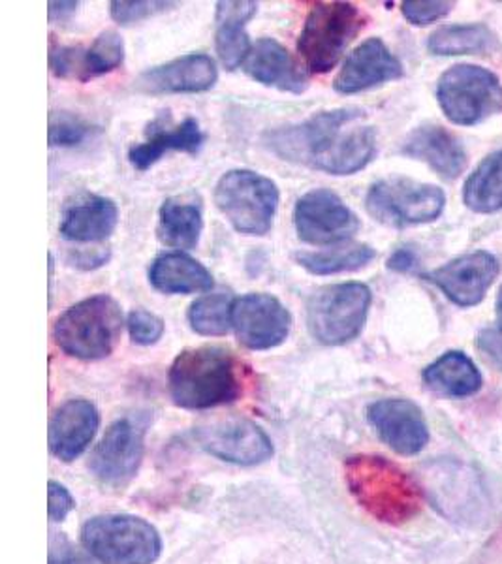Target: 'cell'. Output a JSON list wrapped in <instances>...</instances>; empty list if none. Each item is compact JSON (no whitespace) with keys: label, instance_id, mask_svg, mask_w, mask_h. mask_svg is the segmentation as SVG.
I'll return each mask as SVG.
<instances>
[{"label":"cell","instance_id":"1","mask_svg":"<svg viewBox=\"0 0 502 564\" xmlns=\"http://www.w3.org/2000/svg\"><path fill=\"white\" fill-rule=\"evenodd\" d=\"M365 111L339 108L320 111L307 121L265 132V148L283 161L303 164L324 174L354 175L376 154L373 127L358 124Z\"/></svg>","mask_w":502,"mask_h":564},{"label":"cell","instance_id":"2","mask_svg":"<svg viewBox=\"0 0 502 564\" xmlns=\"http://www.w3.org/2000/svg\"><path fill=\"white\" fill-rule=\"evenodd\" d=\"M170 395L181 409L207 411L238 401L243 391L241 364L228 348L206 345L187 348L167 375Z\"/></svg>","mask_w":502,"mask_h":564},{"label":"cell","instance_id":"3","mask_svg":"<svg viewBox=\"0 0 502 564\" xmlns=\"http://www.w3.org/2000/svg\"><path fill=\"white\" fill-rule=\"evenodd\" d=\"M345 473L350 494L374 520L400 525L422 510L418 484L386 457H350Z\"/></svg>","mask_w":502,"mask_h":564},{"label":"cell","instance_id":"4","mask_svg":"<svg viewBox=\"0 0 502 564\" xmlns=\"http://www.w3.org/2000/svg\"><path fill=\"white\" fill-rule=\"evenodd\" d=\"M123 324V308L111 295H90L58 316L53 339L66 356L95 361L116 350Z\"/></svg>","mask_w":502,"mask_h":564},{"label":"cell","instance_id":"5","mask_svg":"<svg viewBox=\"0 0 502 564\" xmlns=\"http://www.w3.org/2000/svg\"><path fill=\"white\" fill-rule=\"evenodd\" d=\"M373 294L363 282H341L316 290L307 302V327L326 347L348 345L363 332Z\"/></svg>","mask_w":502,"mask_h":564},{"label":"cell","instance_id":"6","mask_svg":"<svg viewBox=\"0 0 502 564\" xmlns=\"http://www.w3.org/2000/svg\"><path fill=\"white\" fill-rule=\"evenodd\" d=\"M279 186L265 175L252 170H230L215 188V204L233 230L262 238L270 234L277 215Z\"/></svg>","mask_w":502,"mask_h":564},{"label":"cell","instance_id":"7","mask_svg":"<svg viewBox=\"0 0 502 564\" xmlns=\"http://www.w3.org/2000/svg\"><path fill=\"white\" fill-rule=\"evenodd\" d=\"M363 29L360 8L350 2H316L297 39V53L315 74L335 68L350 42Z\"/></svg>","mask_w":502,"mask_h":564},{"label":"cell","instance_id":"8","mask_svg":"<svg viewBox=\"0 0 502 564\" xmlns=\"http://www.w3.org/2000/svg\"><path fill=\"white\" fill-rule=\"evenodd\" d=\"M85 552L102 564H153L161 557V534L135 516H98L81 531Z\"/></svg>","mask_w":502,"mask_h":564},{"label":"cell","instance_id":"9","mask_svg":"<svg viewBox=\"0 0 502 564\" xmlns=\"http://www.w3.org/2000/svg\"><path fill=\"white\" fill-rule=\"evenodd\" d=\"M437 98L448 121L461 127L480 124L502 111L501 82L482 66H451L438 79Z\"/></svg>","mask_w":502,"mask_h":564},{"label":"cell","instance_id":"10","mask_svg":"<svg viewBox=\"0 0 502 564\" xmlns=\"http://www.w3.org/2000/svg\"><path fill=\"white\" fill-rule=\"evenodd\" d=\"M365 206L371 217L382 225L395 228L427 225L445 212L446 194L435 185L390 177L371 185Z\"/></svg>","mask_w":502,"mask_h":564},{"label":"cell","instance_id":"11","mask_svg":"<svg viewBox=\"0 0 502 564\" xmlns=\"http://www.w3.org/2000/svg\"><path fill=\"white\" fill-rule=\"evenodd\" d=\"M294 226L303 243L326 247L352 238L360 230V218L334 191L315 188L297 199Z\"/></svg>","mask_w":502,"mask_h":564},{"label":"cell","instance_id":"12","mask_svg":"<svg viewBox=\"0 0 502 564\" xmlns=\"http://www.w3.org/2000/svg\"><path fill=\"white\" fill-rule=\"evenodd\" d=\"M232 327L239 345L262 352L281 347L288 339L292 315L277 297L252 292L233 302Z\"/></svg>","mask_w":502,"mask_h":564},{"label":"cell","instance_id":"13","mask_svg":"<svg viewBox=\"0 0 502 564\" xmlns=\"http://www.w3.org/2000/svg\"><path fill=\"white\" fill-rule=\"evenodd\" d=\"M145 430L132 420H117L92 449L89 467L103 486L123 488L142 465Z\"/></svg>","mask_w":502,"mask_h":564},{"label":"cell","instance_id":"14","mask_svg":"<svg viewBox=\"0 0 502 564\" xmlns=\"http://www.w3.org/2000/svg\"><path fill=\"white\" fill-rule=\"evenodd\" d=\"M201 448L222 462L252 467L273 456V443L260 425L249 420H225L196 431Z\"/></svg>","mask_w":502,"mask_h":564},{"label":"cell","instance_id":"15","mask_svg":"<svg viewBox=\"0 0 502 564\" xmlns=\"http://www.w3.org/2000/svg\"><path fill=\"white\" fill-rule=\"evenodd\" d=\"M496 258L485 250L456 258L443 268L432 271L427 281L459 307H474L485 297V292L499 275Z\"/></svg>","mask_w":502,"mask_h":564},{"label":"cell","instance_id":"16","mask_svg":"<svg viewBox=\"0 0 502 564\" xmlns=\"http://www.w3.org/2000/svg\"><path fill=\"white\" fill-rule=\"evenodd\" d=\"M217 79L219 68L209 55L188 53L142 72L134 84L143 95H194L212 89Z\"/></svg>","mask_w":502,"mask_h":564},{"label":"cell","instance_id":"17","mask_svg":"<svg viewBox=\"0 0 502 564\" xmlns=\"http://www.w3.org/2000/svg\"><path fill=\"white\" fill-rule=\"evenodd\" d=\"M124 63V42L116 31H103L89 47L58 45L52 47L50 66L61 79L89 82L117 70Z\"/></svg>","mask_w":502,"mask_h":564},{"label":"cell","instance_id":"18","mask_svg":"<svg viewBox=\"0 0 502 564\" xmlns=\"http://www.w3.org/2000/svg\"><path fill=\"white\" fill-rule=\"evenodd\" d=\"M380 438L401 456H416L429 441L424 412L408 399H380L368 409Z\"/></svg>","mask_w":502,"mask_h":564},{"label":"cell","instance_id":"19","mask_svg":"<svg viewBox=\"0 0 502 564\" xmlns=\"http://www.w3.org/2000/svg\"><path fill=\"white\" fill-rule=\"evenodd\" d=\"M403 76V65L380 39H369L348 55L335 77L334 87L341 95H356Z\"/></svg>","mask_w":502,"mask_h":564},{"label":"cell","instance_id":"20","mask_svg":"<svg viewBox=\"0 0 502 564\" xmlns=\"http://www.w3.org/2000/svg\"><path fill=\"white\" fill-rule=\"evenodd\" d=\"M119 225L116 202L98 194H78L70 199L61 215V236L74 243L106 241Z\"/></svg>","mask_w":502,"mask_h":564},{"label":"cell","instance_id":"21","mask_svg":"<svg viewBox=\"0 0 502 564\" xmlns=\"http://www.w3.org/2000/svg\"><path fill=\"white\" fill-rule=\"evenodd\" d=\"M100 427L97 406L87 399H72L58 406L50 422V449L63 462L78 459Z\"/></svg>","mask_w":502,"mask_h":564},{"label":"cell","instance_id":"22","mask_svg":"<svg viewBox=\"0 0 502 564\" xmlns=\"http://www.w3.org/2000/svg\"><path fill=\"white\" fill-rule=\"evenodd\" d=\"M401 153L425 162L443 180H456L467 166V153L458 138L435 124H425L406 135Z\"/></svg>","mask_w":502,"mask_h":564},{"label":"cell","instance_id":"23","mask_svg":"<svg viewBox=\"0 0 502 564\" xmlns=\"http://www.w3.org/2000/svg\"><path fill=\"white\" fill-rule=\"evenodd\" d=\"M206 134L201 132L200 122L188 117L181 124L170 127L162 119L153 122L148 129V138L129 151V162L138 172H148L155 166L162 156L172 151L196 154L204 148Z\"/></svg>","mask_w":502,"mask_h":564},{"label":"cell","instance_id":"24","mask_svg":"<svg viewBox=\"0 0 502 564\" xmlns=\"http://www.w3.org/2000/svg\"><path fill=\"white\" fill-rule=\"evenodd\" d=\"M243 66L254 82L265 87L292 95H302L309 87V79L302 66L297 65L296 58L277 40H258Z\"/></svg>","mask_w":502,"mask_h":564},{"label":"cell","instance_id":"25","mask_svg":"<svg viewBox=\"0 0 502 564\" xmlns=\"http://www.w3.org/2000/svg\"><path fill=\"white\" fill-rule=\"evenodd\" d=\"M257 13L258 2L251 0H228L217 4L215 47L226 70H238L251 55L252 45L245 25Z\"/></svg>","mask_w":502,"mask_h":564},{"label":"cell","instance_id":"26","mask_svg":"<svg viewBox=\"0 0 502 564\" xmlns=\"http://www.w3.org/2000/svg\"><path fill=\"white\" fill-rule=\"evenodd\" d=\"M153 289L167 295H188L212 289L211 271L185 252H164L149 268Z\"/></svg>","mask_w":502,"mask_h":564},{"label":"cell","instance_id":"27","mask_svg":"<svg viewBox=\"0 0 502 564\" xmlns=\"http://www.w3.org/2000/svg\"><path fill=\"white\" fill-rule=\"evenodd\" d=\"M204 213L200 202L190 196L164 199L159 209L156 234L162 243L172 249L193 250L200 243Z\"/></svg>","mask_w":502,"mask_h":564},{"label":"cell","instance_id":"28","mask_svg":"<svg viewBox=\"0 0 502 564\" xmlns=\"http://www.w3.org/2000/svg\"><path fill=\"white\" fill-rule=\"evenodd\" d=\"M424 382L446 398H469L482 388V375L467 354L450 350L425 367Z\"/></svg>","mask_w":502,"mask_h":564},{"label":"cell","instance_id":"29","mask_svg":"<svg viewBox=\"0 0 502 564\" xmlns=\"http://www.w3.org/2000/svg\"><path fill=\"white\" fill-rule=\"evenodd\" d=\"M493 45H495V36L482 23L438 26L427 40L429 53L440 57L477 55V53L490 52Z\"/></svg>","mask_w":502,"mask_h":564},{"label":"cell","instance_id":"30","mask_svg":"<svg viewBox=\"0 0 502 564\" xmlns=\"http://www.w3.org/2000/svg\"><path fill=\"white\" fill-rule=\"evenodd\" d=\"M465 204L477 213L502 209V149L478 164L465 183Z\"/></svg>","mask_w":502,"mask_h":564},{"label":"cell","instance_id":"31","mask_svg":"<svg viewBox=\"0 0 502 564\" xmlns=\"http://www.w3.org/2000/svg\"><path fill=\"white\" fill-rule=\"evenodd\" d=\"M376 258L373 247L356 243L335 247L323 252H299L296 262L310 275L326 276L358 271L365 268Z\"/></svg>","mask_w":502,"mask_h":564},{"label":"cell","instance_id":"32","mask_svg":"<svg viewBox=\"0 0 502 564\" xmlns=\"http://www.w3.org/2000/svg\"><path fill=\"white\" fill-rule=\"evenodd\" d=\"M232 295L226 292L207 294L188 308V324L204 337H222L232 327Z\"/></svg>","mask_w":502,"mask_h":564},{"label":"cell","instance_id":"33","mask_svg":"<svg viewBox=\"0 0 502 564\" xmlns=\"http://www.w3.org/2000/svg\"><path fill=\"white\" fill-rule=\"evenodd\" d=\"M95 132H98L97 127L85 121L84 117L74 116L68 111H55L50 116L47 141H50V148H78L92 138Z\"/></svg>","mask_w":502,"mask_h":564},{"label":"cell","instance_id":"34","mask_svg":"<svg viewBox=\"0 0 502 564\" xmlns=\"http://www.w3.org/2000/svg\"><path fill=\"white\" fill-rule=\"evenodd\" d=\"M179 7L177 2H159V0H113L110 4L111 20L119 25H134L164 13L170 8Z\"/></svg>","mask_w":502,"mask_h":564},{"label":"cell","instance_id":"35","mask_svg":"<svg viewBox=\"0 0 502 564\" xmlns=\"http://www.w3.org/2000/svg\"><path fill=\"white\" fill-rule=\"evenodd\" d=\"M127 327H129L130 339L140 347L156 345L164 335V321L145 308H134L129 315Z\"/></svg>","mask_w":502,"mask_h":564},{"label":"cell","instance_id":"36","mask_svg":"<svg viewBox=\"0 0 502 564\" xmlns=\"http://www.w3.org/2000/svg\"><path fill=\"white\" fill-rule=\"evenodd\" d=\"M451 8L454 2H445V0H408L403 2L401 12L408 23L422 26L443 20L451 12Z\"/></svg>","mask_w":502,"mask_h":564},{"label":"cell","instance_id":"37","mask_svg":"<svg viewBox=\"0 0 502 564\" xmlns=\"http://www.w3.org/2000/svg\"><path fill=\"white\" fill-rule=\"evenodd\" d=\"M95 561L89 552H78L63 534L52 536L50 564H95Z\"/></svg>","mask_w":502,"mask_h":564},{"label":"cell","instance_id":"38","mask_svg":"<svg viewBox=\"0 0 502 564\" xmlns=\"http://www.w3.org/2000/svg\"><path fill=\"white\" fill-rule=\"evenodd\" d=\"M47 500H50V520L52 521L65 520L66 516L76 507L70 491L65 486H61L58 481H50Z\"/></svg>","mask_w":502,"mask_h":564},{"label":"cell","instance_id":"39","mask_svg":"<svg viewBox=\"0 0 502 564\" xmlns=\"http://www.w3.org/2000/svg\"><path fill=\"white\" fill-rule=\"evenodd\" d=\"M416 263H418V258H416V252L413 249H397L393 252L390 260H388V268L392 271H397V273H408V271H413L416 268Z\"/></svg>","mask_w":502,"mask_h":564},{"label":"cell","instance_id":"40","mask_svg":"<svg viewBox=\"0 0 502 564\" xmlns=\"http://www.w3.org/2000/svg\"><path fill=\"white\" fill-rule=\"evenodd\" d=\"M79 2H47V18L52 23H63L78 12Z\"/></svg>","mask_w":502,"mask_h":564},{"label":"cell","instance_id":"41","mask_svg":"<svg viewBox=\"0 0 502 564\" xmlns=\"http://www.w3.org/2000/svg\"><path fill=\"white\" fill-rule=\"evenodd\" d=\"M110 254L108 252H97V254H78L76 257V265L84 268V270H95L100 268L103 263L108 262Z\"/></svg>","mask_w":502,"mask_h":564},{"label":"cell","instance_id":"42","mask_svg":"<svg viewBox=\"0 0 502 564\" xmlns=\"http://www.w3.org/2000/svg\"><path fill=\"white\" fill-rule=\"evenodd\" d=\"M496 322H499V327L502 329V289L499 292V297H496Z\"/></svg>","mask_w":502,"mask_h":564}]
</instances>
